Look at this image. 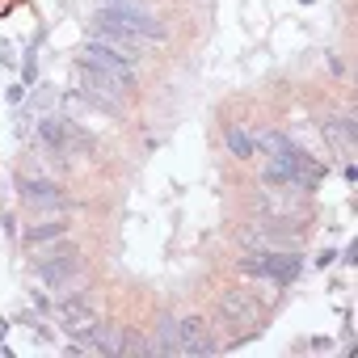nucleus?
<instances>
[{
  "label": "nucleus",
  "instance_id": "1",
  "mask_svg": "<svg viewBox=\"0 0 358 358\" xmlns=\"http://www.w3.org/2000/svg\"><path fill=\"white\" fill-rule=\"evenodd\" d=\"M262 173H266V182H274V186H291V190H303V194H312V190L320 186V177H324L320 160H312V156L299 152L295 143H287L282 152L266 156V160H262Z\"/></svg>",
  "mask_w": 358,
  "mask_h": 358
},
{
  "label": "nucleus",
  "instance_id": "2",
  "mask_svg": "<svg viewBox=\"0 0 358 358\" xmlns=\"http://www.w3.org/2000/svg\"><path fill=\"white\" fill-rule=\"evenodd\" d=\"M93 38L97 43H106V47H114L122 59H131V64H139L143 55H148V47H156V43H148L143 34H135V30H127V26H118V22H110L101 9L93 13Z\"/></svg>",
  "mask_w": 358,
  "mask_h": 358
},
{
  "label": "nucleus",
  "instance_id": "3",
  "mask_svg": "<svg viewBox=\"0 0 358 358\" xmlns=\"http://www.w3.org/2000/svg\"><path fill=\"white\" fill-rule=\"evenodd\" d=\"M80 64H85V68H93V72H101V76H110V80H118L122 89H135V64H131V59H122L114 47H106V43H97V38H89V43H85Z\"/></svg>",
  "mask_w": 358,
  "mask_h": 358
},
{
  "label": "nucleus",
  "instance_id": "4",
  "mask_svg": "<svg viewBox=\"0 0 358 358\" xmlns=\"http://www.w3.org/2000/svg\"><path fill=\"white\" fill-rule=\"evenodd\" d=\"M262 211H266V220H278V224H308V215H312V207H308V194L303 190H291V186H274L270 182V190L262 194Z\"/></svg>",
  "mask_w": 358,
  "mask_h": 358
},
{
  "label": "nucleus",
  "instance_id": "5",
  "mask_svg": "<svg viewBox=\"0 0 358 358\" xmlns=\"http://www.w3.org/2000/svg\"><path fill=\"white\" fill-rule=\"evenodd\" d=\"M127 93H131V89H122L118 80H110V76H101V72H93V68H85V64H80V97H85V101H93L97 110L118 114V110H122V101H127Z\"/></svg>",
  "mask_w": 358,
  "mask_h": 358
},
{
  "label": "nucleus",
  "instance_id": "6",
  "mask_svg": "<svg viewBox=\"0 0 358 358\" xmlns=\"http://www.w3.org/2000/svg\"><path fill=\"white\" fill-rule=\"evenodd\" d=\"M38 135H43V143H47L55 156H72V152H89V148H93V139L76 135V122H72V118H59V114H47V118L38 122Z\"/></svg>",
  "mask_w": 358,
  "mask_h": 358
},
{
  "label": "nucleus",
  "instance_id": "7",
  "mask_svg": "<svg viewBox=\"0 0 358 358\" xmlns=\"http://www.w3.org/2000/svg\"><path fill=\"white\" fill-rule=\"evenodd\" d=\"M76 270H80V253H76L72 241H64L59 249H43V253H38V278H43L47 287H64Z\"/></svg>",
  "mask_w": 358,
  "mask_h": 358
},
{
  "label": "nucleus",
  "instance_id": "8",
  "mask_svg": "<svg viewBox=\"0 0 358 358\" xmlns=\"http://www.w3.org/2000/svg\"><path fill=\"white\" fill-rule=\"evenodd\" d=\"M299 253H287V249H266V253H249L245 257V270L249 274H266L274 282H291L299 274Z\"/></svg>",
  "mask_w": 358,
  "mask_h": 358
},
{
  "label": "nucleus",
  "instance_id": "9",
  "mask_svg": "<svg viewBox=\"0 0 358 358\" xmlns=\"http://www.w3.org/2000/svg\"><path fill=\"white\" fill-rule=\"evenodd\" d=\"M173 354H215V337H211L207 320H199V316L173 320Z\"/></svg>",
  "mask_w": 358,
  "mask_h": 358
},
{
  "label": "nucleus",
  "instance_id": "10",
  "mask_svg": "<svg viewBox=\"0 0 358 358\" xmlns=\"http://www.w3.org/2000/svg\"><path fill=\"white\" fill-rule=\"evenodd\" d=\"M215 308H220L224 324H241V329H257L262 324V308H257V299L249 291H224Z\"/></svg>",
  "mask_w": 358,
  "mask_h": 358
},
{
  "label": "nucleus",
  "instance_id": "11",
  "mask_svg": "<svg viewBox=\"0 0 358 358\" xmlns=\"http://www.w3.org/2000/svg\"><path fill=\"white\" fill-rule=\"evenodd\" d=\"M55 324H59L68 337L85 341L101 320L93 316V308H89V303H80V299H64V303H55Z\"/></svg>",
  "mask_w": 358,
  "mask_h": 358
},
{
  "label": "nucleus",
  "instance_id": "12",
  "mask_svg": "<svg viewBox=\"0 0 358 358\" xmlns=\"http://www.w3.org/2000/svg\"><path fill=\"white\" fill-rule=\"evenodd\" d=\"M17 194L30 207H68V194L47 177H17Z\"/></svg>",
  "mask_w": 358,
  "mask_h": 358
},
{
  "label": "nucleus",
  "instance_id": "13",
  "mask_svg": "<svg viewBox=\"0 0 358 358\" xmlns=\"http://www.w3.org/2000/svg\"><path fill=\"white\" fill-rule=\"evenodd\" d=\"M320 131H324V139H329L341 156H350V152H354V122H350V118H324V127H320Z\"/></svg>",
  "mask_w": 358,
  "mask_h": 358
},
{
  "label": "nucleus",
  "instance_id": "14",
  "mask_svg": "<svg viewBox=\"0 0 358 358\" xmlns=\"http://www.w3.org/2000/svg\"><path fill=\"white\" fill-rule=\"evenodd\" d=\"M224 143L232 148V156H241V160H253V131H245L241 122H232V127L224 131Z\"/></svg>",
  "mask_w": 358,
  "mask_h": 358
},
{
  "label": "nucleus",
  "instance_id": "15",
  "mask_svg": "<svg viewBox=\"0 0 358 358\" xmlns=\"http://www.w3.org/2000/svg\"><path fill=\"white\" fill-rule=\"evenodd\" d=\"M64 232H68V224H64V220H55V224H38V228H26V245H30V249H38L43 241H59Z\"/></svg>",
  "mask_w": 358,
  "mask_h": 358
},
{
  "label": "nucleus",
  "instance_id": "16",
  "mask_svg": "<svg viewBox=\"0 0 358 358\" xmlns=\"http://www.w3.org/2000/svg\"><path fill=\"white\" fill-rule=\"evenodd\" d=\"M17 5H22V0H0V17H5L9 9H17Z\"/></svg>",
  "mask_w": 358,
  "mask_h": 358
}]
</instances>
